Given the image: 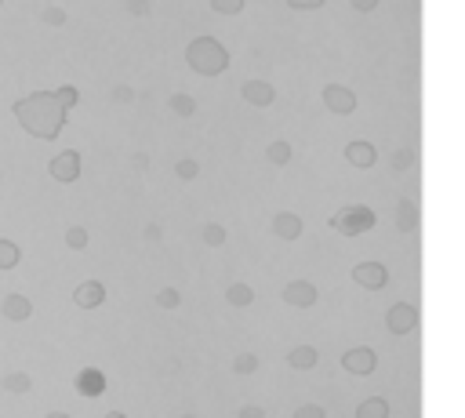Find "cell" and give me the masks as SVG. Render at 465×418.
Returning a JSON list of instances; mask_svg holds the SVG:
<instances>
[{"mask_svg":"<svg viewBox=\"0 0 465 418\" xmlns=\"http://www.w3.org/2000/svg\"><path fill=\"white\" fill-rule=\"evenodd\" d=\"M15 120L22 124V131L40 138V142H55L62 135V128H66V106L58 102L55 91H30L26 98H15L11 106Z\"/></svg>","mask_w":465,"mask_h":418,"instance_id":"obj_1","label":"cell"},{"mask_svg":"<svg viewBox=\"0 0 465 418\" xmlns=\"http://www.w3.org/2000/svg\"><path fill=\"white\" fill-rule=\"evenodd\" d=\"M66 8H58V4H48L44 11H40V22H44V26H66Z\"/></svg>","mask_w":465,"mask_h":418,"instance_id":"obj_28","label":"cell"},{"mask_svg":"<svg viewBox=\"0 0 465 418\" xmlns=\"http://www.w3.org/2000/svg\"><path fill=\"white\" fill-rule=\"evenodd\" d=\"M102 418H128V414H124V411H105Z\"/></svg>","mask_w":465,"mask_h":418,"instance_id":"obj_41","label":"cell"},{"mask_svg":"<svg viewBox=\"0 0 465 418\" xmlns=\"http://www.w3.org/2000/svg\"><path fill=\"white\" fill-rule=\"evenodd\" d=\"M73 302H77L80 309H98V306L105 302V287H102L98 280H84V284H77V291H73Z\"/></svg>","mask_w":465,"mask_h":418,"instance_id":"obj_13","label":"cell"},{"mask_svg":"<svg viewBox=\"0 0 465 418\" xmlns=\"http://www.w3.org/2000/svg\"><path fill=\"white\" fill-rule=\"evenodd\" d=\"M240 95L251 102V106H258V110H269L273 102H277V91H273V84H266V80H247L240 88Z\"/></svg>","mask_w":465,"mask_h":418,"instance_id":"obj_10","label":"cell"},{"mask_svg":"<svg viewBox=\"0 0 465 418\" xmlns=\"http://www.w3.org/2000/svg\"><path fill=\"white\" fill-rule=\"evenodd\" d=\"M110 98L117 102V106H131V102H135V88H131V84H113Z\"/></svg>","mask_w":465,"mask_h":418,"instance_id":"obj_30","label":"cell"},{"mask_svg":"<svg viewBox=\"0 0 465 418\" xmlns=\"http://www.w3.org/2000/svg\"><path fill=\"white\" fill-rule=\"evenodd\" d=\"M331 229H338L346 237H360L367 229H374V211L367 204H346L331 215Z\"/></svg>","mask_w":465,"mask_h":418,"instance_id":"obj_3","label":"cell"},{"mask_svg":"<svg viewBox=\"0 0 465 418\" xmlns=\"http://www.w3.org/2000/svg\"><path fill=\"white\" fill-rule=\"evenodd\" d=\"M266 157H269V164H277V167L291 164V142H287V138L269 142V145H266Z\"/></svg>","mask_w":465,"mask_h":418,"instance_id":"obj_22","label":"cell"},{"mask_svg":"<svg viewBox=\"0 0 465 418\" xmlns=\"http://www.w3.org/2000/svg\"><path fill=\"white\" fill-rule=\"evenodd\" d=\"M80 171H84V160H80L77 150H62V153L51 157V164H48V175H51L58 185H73V182L80 178Z\"/></svg>","mask_w":465,"mask_h":418,"instance_id":"obj_4","label":"cell"},{"mask_svg":"<svg viewBox=\"0 0 465 418\" xmlns=\"http://www.w3.org/2000/svg\"><path fill=\"white\" fill-rule=\"evenodd\" d=\"M237 418H266V407H258V404H244V407L237 411Z\"/></svg>","mask_w":465,"mask_h":418,"instance_id":"obj_38","label":"cell"},{"mask_svg":"<svg viewBox=\"0 0 465 418\" xmlns=\"http://www.w3.org/2000/svg\"><path fill=\"white\" fill-rule=\"evenodd\" d=\"M128 11H131L135 18H145V15L153 11V4H150V0H128Z\"/></svg>","mask_w":465,"mask_h":418,"instance_id":"obj_36","label":"cell"},{"mask_svg":"<svg viewBox=\"0 0 465 418\" xmlns=\"http://www.w3.org/2000/svg\"><path fill=\"white\" fill-rule=\"evenodd\" d=\"M211 11H218V15H240L244 11V0H211Z\"/></svg>","mask_w":465,"mask_h":418,"instance_id":"obj_31","label":"cell"},{"mask_svg":"<svg viewBox=\"0 0 465 418\" xmlns=\"http://www.w3.org/2000/svg\"><path fill=\"white\" fill-rule=\"evenodd\" d=\"M287 306H294V309H309V306H316V299H320V291H316V284L313 280H291L287 287H284V295H280Z\"/></svg>","mask_w":465,"mask_h":418,"instance_id":"obj_9","label":"cell"},{"mask_svg":"<svg viewBox=\"0 0 465 418\" xmlns=\"http://www.w3.org/2000/svg\"><path fill=\"white\" fill-rule=\"evenodd\" d=\"M342 367L349 371V374H374V367H378V353L374 349H367V346H356V349H346L342 353Z\"/></svg>","mask_w":465,"mask_h":418,"instance_id":"obj_7","label":"cell"},{"mask_svg":"<svg viewBox=\"0 0 465 418\" xmlns=\"http://www.w3.org/2000/svg\"><path fill=\"white\" fill-rule=\"evenodd\" d=\"M44 418H70V414H66V411H48Z\"/></svg>","mask_w":465,"mask_h":418,"instance_id":"obj_42","label":"cell"},{"mask_svg":"<svg viewBox=\"0 0 465 418\" xmlns=\"http://www.w3.org/2000/svg\"><path fill=\"white\" fill-rule=\"evenodd\" d=\"M273 237H280V240H299V237H302V215H294V211H277V215H273Z\"/></svg>","mask_w":465,"mask_h":418,"instance_id":"obj_11","label":"cell"},{"mask_svg":"<svg viewBox=\"0 0 465 418\" xmlns=\"http://www.w3.org/2000/svg\"><path fill=\"white\" fill-rule=\"evenodd\" d=\"M88 226H70L66 229V247H73V251H84V247H88Z\"/></svg>","mask_w":465,"mask_h":418,"instance_id":"obj_26","label":"cell"},{"mask_svg":"<svg viewBox=\"0 0 465 418\" xmlns=\"http://www.w3.org/2000/svg\"><path fill=\"white\" fill-rule=\"evenodd\" d=\"M175 178H182V182L200 178V160L197 157H178L175 160Z\"/></svg>","mask_w":465,"mask_h":418,"instance_id":"obj_23","label":"cell"},{"mask_svg":"<svg viewBox=\"0 0 465 418\" xmlns=\"http://www.w3.org/2000/svg\"><path fill=\"white\" fill-rule=\"evenodd\" d=\"M167 110H171L175 117H193V113H197V98L185 95V91H178V95L167 98Z\"/></svg>","mask_w":465,"mask_h":418,"instance_id":"obj_21","label":"cell"},{"mask_svg":"<svg viewBox=\"0 0 465 418\" xmlns=\"http://www.w3.org/2000/svg\"><path fill=\"white\" fill-rule=\"evenodd\" d=\"M291 418H327V407L324 404H302Z\"/></svg>","mask_w":465,"mask_h":418,"instance_id":"obj_33","label":"cell"},{"mask_svg":"<svg viewBox=\"0 0 465 418\" xmlns=\"http://www.w3.org/2000/svg\"><path fill=\"white\" fill-rule=\"evenodd\" d=\"M356 418H389V400L367 396V400H360V407H356Z\"/></svg>","mask_w":465,"mask_h":418,"instance_id":"obj_20","label":"cell"},{"mask_svg":"<svg viewBox=\"0 0 465 418\" xmlns=\"http://www.w3.org/2000/svg\"><path fill=\"white\" fill-rule=\"evenodd\" d=\"M353 280L360 287H367V291H382L389 284V269L382 262H356L353 266Z\"/></svg>","mask_w":465,"mask_h":418,"instance_id":"obj_6","label":"cell"},{"mask_svg":"<svg viewBox=\"0 0 465 418\" xmlns=\"http://www.w3.org/2000/svg\"><path fill=\"white\" fill-rule=\"evenodd\" d=\"M142 240H145V244H160V240H164V226H160V222H145V226H142Z\"/></svg>","mask_w":465,"mask_h":418,"instance_id":"obj_32","label":"cell"},{"mask_svg":"<svg viewBox=\"0 0 465 418\" xmlns=\"http://www.w3.org/2000/svg\"><path fill=\"white\" fill-rule=\"evenodd\" d=\"M324 106L331 113H338V117H349L356 110V95H353V88H346V84H327L324 88Z\"/></svg>","mask_w":465,"mask_h":418,"instance_id":"obj_8","label":"cell"},{"mask_svg":"<svg viewBox=\"0 0 465 418\" xmlns=\"http://www.w3.org/2000/svg\"><path fill=\"white\" fill-rule=\"evenodd\" d=\"M77 393H80V396H102V393H105L102 371H95V367L80 371V374H77Z\"/></svg>","mask_w":465,"mask_h":418,"instance_id":"obj_15","label":"cell"},{"mask_svg":"<svg viewBox=\"0 0 465 418\" xmlns=\"http://www.w3.org/2000/svg\"><path fill=\"white\" fill-rule=\"evenodd\" d=\"M346 160L353 164V167H360V171H367V167H374V160H378V150L371 142H349L346 145Z\"/></svg>","mask_w":465,"mask_h":418,"instance_id":"obj_14","label":"cell"},{"mask_svg":"<svg viewBox=\"0 0 465 418\" xmlns=\"http://www.w3.org/2000/svg\"><path fill=\"white\" fill-rule=\"evenodd\" d=\"M324 4H327V0H287V8H294V11H316Z\"/></svg>","mask_w":465,"mask_h":418,"instance_id":"obj_35","label":"cell"},{"mask_svg":"<svg viewBox=\"0 0 465 418\" xmlns=\"http://www.w3.org/2000/svg\"><path fill=\"white\" fill-rule=\"evenodd\" d=\"M0 4H4V0H0Z\"/></svg>","mask_w":465,"mask_h":418,"instance_id":"obj_45","label":"cell"},{"mask_svg":"<svg viewBox=\"0 0 465 418\" xmlns=\"http://www.w3.org/2000/svg\"><path fill=\"white\" fill-rule=\"evenodd\" d=\"M396 229L400 233H414L418 229V204L414 200H396Z\"/></svg>","mask_w":465,"mask_h":418,"instance_id":"obj_16","label":"cell"},{"mask_svg":"<svg viewBox=\"0 0 465 418\" xmlns=\"http://www.w3.org/2000/svg\"><path fill=\"white\" fill-rule=\"evenodd\" d=\"M316 360H320L316 346H294V349L287 353V364H291L294 371H309V367H316Z\"/></svg>","mask_w":465,"mask_h":418,"instance_id":"obj_18","label":"cell"},{"mask_svg":"<svg viewBox=\"0 0 465 418\" xmlns=\"http://www.w3.org/2000/svg\"><path fill=\"white\" fill-rule=\"evenodd\" d=\"M185 66L200 77H218L229 70V51L215 37H197V40H189V48H185Z\"/></svg>","mask_w":465,"mask_h":418,"instance_id":"obj_2","label":"cell"},{"mask_svg":"<svg viewBox=\"0 0 465 418\" xmlns=\"http://www.w3.org/2000/svg\"><path fill=\"white\" fill-rule=\"evenodd\" d=\"M0 182H4V171H0Z\"/></svg>","mask_w":465,"mask_h":418,"instance_id":"obj_44","label":"cell"},{"mask_svg":"<svg viewBox=\"0 0 465 418\" xmlns=\"http://www.w3.org/2000/svg\"><path fill=\"white\" fill-rule=\"evenodd\" d=\"M386 327L393 334H411L418 327V306L414 302H393L386 313Z\"/></svg>","mask_w":465,"mask_h":418,"instance_id":"obj_5","label":"cell"},{"mask_svg":"<svg viewBox=\"0 0 465 418\" xmlns=\"http://www.w3.org/2000/svg\"><path fill=\"white\" fill-rule=\"evenodd\" d=\"M131 167L138 175H145V171H150V157H145V153H131Z\"/></svg>","mask_w":465,"mask_h":418,"instance_id":"obj_39","label":"cell"},{"mask_svg":"<svg viewBox=\"0 0 465 418\" xmlns=\"http://www.w3.org/2000/svg\"><path fill=\"white\" fill-rule=\"evenodd\" d=\"M153 302H157L160 309H178V306H182V295H178V287H160Z\"/></svg>","mask_w":465,"mask_h":418,"instance_id":"obj_27","label":"cell"},{"mask_svg":"<svg viewBox=\"0 0 465 418\" xmlns=\"http://www.w3.org/2000/svg\"><path fill=\"white\" fill-rule=\"evenodd\" d=\"M0 313H4V320L11 324H22L33 317V302L26 295H4V302H0Z\"/></svg>","mask_w":465,"mask_h":418,"instance_id":"obj_12","label":"cell"},{"mask_svg":"<svg viewBox=\"0 0 465 418\" xmlns=\"http://www.w3.org/2000/svg\"><path fill=\"white\" fill-rule=\"evenodd\" d=\"M200 240H204L207 247H222V244H225V226H222V222H204Z\"/></svg>","mask_w":465,"mask_h":418,"instance_id":"obj_25","label":"cell"},{"mask_svg":"<svg viewBox=\"0 0 465 418\" xmlns=\"http://www.w3.org/2000/svg\"><path fill=\"white\" fill-rule=\"evenodd\" d=\"M0 389H8V393H30L33 389V374L30 371H8L4 379H0Z\"/></svg>","mask_w":465,"mask_h":418,"instance_id":"obj_19","label":"cell"},{"mask_svg":"<svg viewBox=\"0 0 465 418\" xmlns=\"http://www.w3.org/2000/svg\"><path fill=\"white\" fill-rule=\"evenodd\" d=\"M356 11H378V0H349Z\"/></svg>","mask_w":465,"mask_h":418,"instance_id":"obj_40","label":"cell"},{"mask_svg":"<svg viewBox=\"0 0 465 418\" xmlns=\"http://www.w3.org/2000/svg\"><path fill=\"white\" fill-rule=\"evenodd\" d=\"M225 302H229L232 309H247L251 302H255V287H251V284H244V280L229 284V287H225Z\"/></svg>","mask_w":465,"mask_h":418,"instance_id":"obj_17","label":"cell"},{"mask_svg":"<svg viewBox=\"0 0 465 418\" xmlns=\"http://www.w3.org/2000/svg\"><path fill=\"white\" fill-rule=\"evenodd\" d=\"M18 259H22L18 244H11V240L0 237V273H4V269H15V266H18Z\"/></svg>","mask_w":465,"mask_h":418,"instance_id":"obj_24","label":"cell"},{"mask_svg":"<svg viewBox=\"0 0 465 418\" xmlns=\"http://www.w3.org/2000/svg\"><path fill=\"white\" fill-rule=\"evenodd\" d=\"M55 95H58V102H62L66 110H73V106H77V88H58Z\"/></svg>","mask_w":465,"mask_h":418,"instance_id":"obj_37","label":"cell"},{"mask_svg":"<svg viewBox=\"0 0 465 418\" xmlns=\"http://www.w3.org/2000/svg\"><path fill=\"white\" fill-rule=\"evenodd\" d=\"M178 418H197V414H189V411H185V414H178Z\"/></svg>","mask_w":465,"mask_h":418,"instance_id":"obj_43","label":"cell"},{"mask_svg":"<svg viewBox=\"0 0 465 418\" xmlns=\"http://www.w3.org/2000/svg\"><path fill=\"white\" fill-rule=\"evenodd\" d=\"M232 371H237V374H255L258 371V357H255V353H240V357L232 360Z\"/></svg>","mask_w":465,"mask_h":418,"instance_id":"obj_29","label":"cell"},{"mask_svg":"<svg viewBox=\"0 0 465 418\" xmlns=\"http://www.w3.org/2000/svg\"><path fill=\"white\" fill-rule=\"evenodd\" d=\"M389 164H393V171H407V167L414 164V153H411V150H396Z\"/></svg>","mask_w":465,"mask_h":418,"instance_id":"obj_34","label":"cell"}]
</instances>
